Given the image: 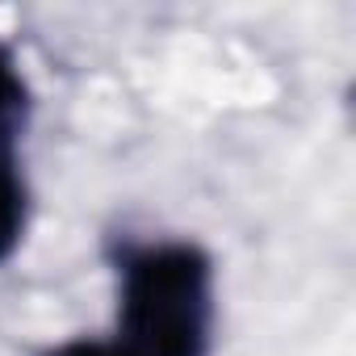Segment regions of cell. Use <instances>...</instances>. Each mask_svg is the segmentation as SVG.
Returning a JSON list of instances; mask_svg holds the SVG:
<instances>
[{"label": "cell", "mask_w": 356, "mask_h": 356, "mask_svg": "<svg viewBox=\"0 0 356 356\" xmlns=\"http://www.w3.org/2000/svg\"><path fill=\"white\" fill-rule=\"evenodd\" d=\"M118 318L105 356H210L214 260L193 239H122L113 248Z\"/></svg>", "instance_id": "cell-1"}, {"label": "cell", "mask_w": 356, "mask_h": 356, "mask_svg": "<svg viewBox=\"0 0 356 356\" xmlns=\"http://www.w3.org/2000/svg\"><path fill=\"white\" fill-rule=\"evenodd\" d=\"M26 118H30V84H26L13 51L0 42V159H17Z\"/></svg>", "instance_id": "cell-2"}, {"label": "cell", "mask_w": 356, "mask_h": 356, "mask_svg": "<svg viewBox=\"0 0 356 356\" xmlns=\"http://www.w3.org/2000/svg\"><path fill=\"white\" fill-rule=\"evenodd\" d=\"M30 227V185L22 172V155L17 159H0V264H5Z\"/></svg>", "instance_id": "cell-3"}, {"label": "cell", "mask_w": 356, "mask_h": 356, "mask_svg": "<svg viewBox=\"0 0 356 356\" xmlns=\"http://www.w3.org/2000/svg\"><path fill=\"white\" fill-rule=\"evenodd\" d=\"M42 356H105V343H101V339H88V335H80V339H67V343L47 348Z\"/></svg>", "instance_id": "cell-4"}]
</instances>
